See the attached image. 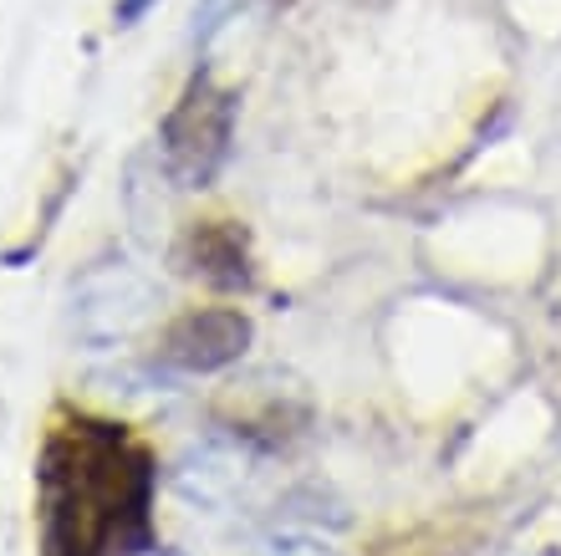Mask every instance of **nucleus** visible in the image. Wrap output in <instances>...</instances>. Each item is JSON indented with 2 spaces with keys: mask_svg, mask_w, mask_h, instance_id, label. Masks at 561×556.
I'll return each instance as SVG.
<instances>
[{
  "mask_svg": "<svg viewBox=\"0 0 561 556\" xmlns=\"http://www.w3.org/2000/svg\"><path fill=\"white\" fill-rule=\"evenodd\" d=\"M153 454L113 419L61 413L36 454V542L42 556L153 552Z\"/></svg>",
  "mask_w": 561,
  "mask_h": 556,
  "instance_id": "obj_1",
  "label": "nucleus"
},
{
  "mask_svg": "<svg viewBox=\"0 0 561 556\" xmlns=\"http://www.w3.org/2000/svg\"><path fill=\"white\" fill-rule=\"evenodd\" d=\"M236 92L220 88L209 72H194L184 82V92L174 98V107L163 113L159 144L163 163L184 190H205L209 179L225 169L230 159V138H236Z\"/></svg>",
  "mask_w": 561,
  "mask_h": 556,
  "instance_id": "obj_2",
  "label": "nucleus"
},
{
  "mask_svg": "<svg viewBox=\"0 0 561 556\" xmlns=\"http://www.w3.org/2000/svg\"><path fill=\"white\" fill-rule=\"evenodd\" d=\"M153 5H159V0H118V5H113V21H118V26H138Z\"/></svg>",
  "mask_w": 561,
  "mask_h": 556,
  "instance_id": "obj_5",
  "label": "nucleus"
},
{
  "mask_svg": "<svg viewBox=\"0 0 561 556\" xmlns=\"http://www.w3.org/2000/svg\"><path fill=\"white\" fill-rule=\"evenodd\" d=\"M179 261L190 276H199L215 292H251L255 265H251V235L236 220H199L184 235Z\"/></svg>",
  "mask_w": 561,
  "mask_h": 556,
  "instance_id": "obj_4",
  "label": "nucleus"
},
{
  "mask_svg": "<svg viewBox=\"0 0 561 556\" xmlns=\"http://www.w3.org/2000/svg\"><path fill=\"white\" fill-rule=\"evenodd\" d=\"M251 317L240 307H194L159 337V358L179 373H220L251 352Z\"/></svg>",
  "mask_w": 561,
  "mask_h": 556,
  "instance_id": "obj_3",
  "label": "nucleus"
}]
</instances>
